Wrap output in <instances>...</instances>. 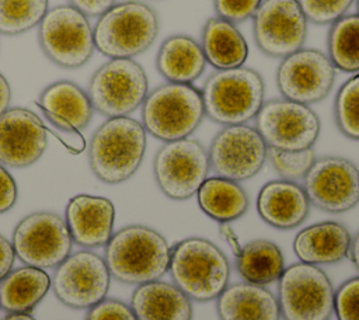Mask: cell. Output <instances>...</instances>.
<instances>
[{"instance_id": "obj_34", "label": "cell", "mask_w": 359, "mask_h": 320, "mask_svg": "<svg viewBox=\"0 0 359 320\" xmlns=\"http://www.w3.org/2000/svg\"><path fill=\"white\" fill-rule=\"evenodd\" d=\"M355 0H297L309 22L331 25L346 14Z\"/></svg>"}, {"instance_id": "obj_16", "label": "cell", "mask_w": 359, "mask_h": 320, "mask_svg": "<svg viewBox=\"0 0 359 320\" xmlns=\"http://www.w3.org/2000/svg\"><path fill=\"white\" fill-rule=\"evenodd\" d=\"M275 77L283 98L311 105L331 93L337 69L324 52L302 48L280 60Z\"/></svg>"}, {"instance_id": "obj_21", "label": "cell", "mask_w": 359, "mask_h": 320, "mask_svg": "<svg viewBox=\"0 0 359 320\" xmlns=\"http://www.w3.org/2000/svg\"><path fill=\"white\" fill-rule=\"evenodd\" d=\"M352 236L332 220L314 223L300 230L293 241V251L300 262L321 265L335 264L348 257Z\"/></svg>"}, {"instance_id": "obj_32", "label": "cell", "mask_w": 359, "mask_h": 320, "mask_svg": "<svg viewBox=\"0 0 359 320\" xmlns=\"http://www.w3.org/2000/svg\"><path fill=\"white\" fill-rule=\"evenodd\" d=\"M334 119L344 136L359 140V73L349 77L337 91Z\"/></svg>"}, {"instance_id": "obj_30", "label": "cell", "mask_w": 359, "mask_h": 320, "mask_svg": "<svg viewBox=\"0 0 359 320\" xmlns=\"http://www.w3.org/2000/svg\"><path fill=\"white\" fill-rule=\"evenodd\" d=\"M327 48L335 69L359 73V14H345L331 24Z\"/></svg>"}, {"instance_id": "obj_24", "label": "cell", "mask_w": 359, "mask_h": 320, "mask_svg": "<svg viewBox=\"0 0 359 320\" xmlns=\"http://www.w3.org/2000/svg\"><path fill=\"white\" fill-rule=\"evenodd\" d=\"M208 62L201 44L185 34H174L163 41L156 56V67L168 83L192 84Z\"/></svg>"}, {"instance_id": "obj_17", "label": "cell", "mask_w": 359, "mask_h": 320, "mask_svg": "<svg viewBox=\"0 0 359 320\" xmlns=\"http://www.w3.org/2000/svg\"><path fill=\"white\" fill-rule=\"evenodd\" d=\"M303 188L313 206L328 213H342L359 202V168L348 159H316L303 178Z\"/></svg>"}, {"instance_id": "obj_1", "label": "cell", "mask_w": 359, "mask_h": 320, "mask_svg": "<svg viewBox=\"0 0 359 320\" xmlns=\"http://www.w3.org/2000/svg\"><path fill=\"white\" fill-rule=\"evenodd\" d=\"M171 248L157 230L130 225L119 229L105 244V264L112 278L129 285L158 281L168 272Z\"/></svg>"}, {"instance_id": "obj_25", "label": "cell", "mask_w": 359, "mask_h": 320, "mask_svg": "<svg viewBox=\"0 0 359 320\" xmlns=\"http://www.w3.org/2000/svg\"><path fill=\"white\" fill-rule=\"evenodd\" d=\"M199 44L206 62L216 70L244 66L248 58V44L236 24L216 15L203 24Z\"/></svg>"}, {"instance_id": "obj_41", "label": "cell", "mask_w": 359, "mask_h": 320, "mask_svg": "<svg viewBox=\"0 0 359 320\" xmlns=\"http://www.w3.org/2000/svg\"><path fill=\"white\" fill-rule=\"evenodd\" d=\"M15 253L11 241L0 234V281L11 272Z\"/></svg>"}, {"instance_id": "obj_46", "label": "cell", "mask_w": 359, "mask_h": 320, "mask_svg": "<svg viewBox=\"0 0 359 320\" xmlns=\"http://www.w3.org/2000/svg\"><path fill=\"white\" fill-rule=\"evenodd\" d=\"M356 8H358V14H359V0H356Z\"/></svg>"}, {"instance_id": "obj_44", "label": "cell", "mask_w": 359, "mask_h": 320, "mask_svg": "<svg viewBox=\"0 0 359 320\" xmlns=\"http://www.w3.org/2000/svg\"><path fill=\"white\" fill-rule=\"evenodd\" d=\"M348 257H349V260L352 261V264L355 265V268L359 272V230H358V233L351 240Z\"/></svg>"}, {"instance_id": "obj_42", "label": "cell", "mask_w": 359, "mask_h": 320, "mask_svg": "<svg viewBox=\"0 0 359 320\" xmlns=\"http://www.w3.org/2000/svg\"><path fill=\"white\" fill-rule=\"evenodd\" d=\"M219 232L222 234V237L227 241V244L230 246L231 251L234 255H238L240 251H241V241L238 240L237 234L234 233V230L230 227L229 223H220V227H219Z\"/></svg>"}, {"instance_id": "obj_45", "label": "cell", "mask_w": 359, "mask_h": 320, "mask_svg": "<svg viewBox=\"0 0 359 320\" xmlns=\"http://www.w3.org/2000/svg\"><path fill=\"white\" fill-rule=\"evenodd\" d=\"M0 320H36L29 313H8Z\"/></svg>"}, {"instance_id": "obj_22", "label": "cell", "mask_w": 359, "mask_h": 320, "mask_svg": "<svg viewBox=\"0 0 359 320\" xmlns=\"http://www.w3.org/2000/svg\"><path fill=\"white\" fill-rule=\"evenodd\" d=\"M137 320H192V300L174 284L151 281L133 291L129 305Z\"/></svg>"}, {"instance_id": "obj_8", "label": "cell", "mask_w": 359, "mask_h": 320, "mask_svg": "<svg viewBox=\"0 0 359 320\" xmlns=\"http://www.w3.org/2000/svg\"><path fill=\"white\" fill-rule=\"evenodd\" d=\"M149 80L133 59H111L100 66L88 81L93 108L107 118L129 116L144 101Z\"/></svg>"}, {"instance_id": "obj_38", "label": "cell", "mask_w": 359, "mask_h": 320, "mask_svg": "<svg viewBox=\"0 0 359 320\" xmlns=\"http://www.w3.org/2000/svg\"><path fill=\"white\" fill-rule=\"evenodd\" d=\"M84 320H137L132 307L118 299H102L88 309Z\"/></svg>"}, {"instance_id": "obj_31", "label": "cell", "mask_w": 359, "mask_h": 320, "mask_svg": "<svg viewBox=\"0 0 359 320\" xmlns=\"http://www.w3.org/2000/svg\"><path fill=\"white\" fill-rule=\"evenodd\" d=\"M49 0H0V35H21L39 25Z\"/></svg>"}, {"instance_id": "obj_28", "label": "cell", "mask_w": 359, "mask_h": 320, "mask_svg": "<svg viewBox=\"0 0 359 320\" xmlns=\"http://www.w3.org/2000/svg\"><path fill=\"white\" fill-rule=\"evenodd\" d=\"M35 105L66 119L79 131L88 125L94 111L88 94L80 86L67 80L55 81L45 87Z\"/></svg>"}, {"instance_id": "obj_36", "label": "cell", "mask_w": 359, "mask_h": 320, "mask_svg": "<svg viewBox=\"0 0 359 320\" xmlns=\"http://www.w3.org/2000/svg\"><path fill=\"white\" fill-rule=\"evenodd\" d=\"M338 320H359V276L345 281L334 293Z\"/></svg>"}, {"instance_id": "obj_11", "label": "cell", "mask_w": 359, "mask_h": 320, "mask_svg": "<svg viewBox=\"0 0 359 320\" xmlns=\"http://www.w3.org/2000/svg\"><path fill=\"white\" fill-rule=\"evenodd\" d=\"M255 129L268 147L299 152L314 146L321 122L310 105L273 98L262 104L255 116Z\"/></svg>"}, {"instance_id": "obj_43", "label": "cell", "mask_w": 359, "mask_h": 320, "mask_svg": "<svg viewBox=\"0 0 359 320\" xmlns=\"http://www.w3.org/2000/svg\"><path fill=\"white\" fill-rule=\"evenodd\" d=\"M11 101V87L7 79L0 73V115L8 109Z\"/></svg>"}, {"instance_id": "obj_5", "label": "cell", "mask_w": 359, "mask_h": 320, "mask_svg": "<svg viewBox=\"0 0 359 320\" xmlns=\"http://www.w3.org/2000/svg\"><path fill=\"white\" fill-rule=\"evenodd\" d=\"M158 29V15L149 4L122 1L100 15L93 28L94 46L111 59H132L153 45Z\"/></svg>"}, {"instance_id": "obj_40", "label": "cell", "mask_w": 359, "mask_h": 320, "mask_svg": "<svg viewBox=\"0 0 359 320\" xmlns=\"http://www.w3.org/2000/svg\"><path fill=\"white\" fill-rule=\"evenodd\" d=\"M116 0H69V4L86 17H100L115 4Z\"/></svg>"}, {"instance_id": "obj_15", "label": "cell", "mask_w": 359, "mask_h": 320, "mask_svg": "<svg viewBox=\"0 0 359 320\" xmlns=\"http://www.w3.org/2000/svg\"><path fill=\"white\" fill-rule=\"evenodd\" d=\"M50 279V286L63 305L72 309H90L105 299L111 274L101 255L81 250L65 258Z\"/></svg>"}, {"instance_id": "obj_2", "label": "cell", "mask_w": 359, "mask_h": 320, "mask_svg": "<svg viewBox=\"0 0 359 320\" xmlns=\"http://www.w3.org/2000/svg\"><path fill=\"white\" fill-rule=\"evenodd\" d=\"M146 129L129 116L108 118L93 133L88 163L94 175L105 184L129 180L140 167L146 152Z\"/></svg>"}, {"instance_id": "obj_37", "label": "cell", "mask_w": 359, "mask_h": 320, "mask_svg": "<svg viewBox=\"0 0 359 320\" xmlns=\"http://www.w3.org/2000/svg\"><path fill=\"white\" fill-rule=\"evenodd\" d=\"M262 0H213L216 17L231 24H240L252 18Z\"/></svg>"}, {"instance_id": "obj_33", "label": "cell", "mask_w": 359, "mask_h": 320, "mask_svg": "<svg viewBox=\"0 0 359 320\" xmlns=\"http://www.w3.org/2000/svg\"><path fill=\"white\" fill-rule=\"evenodd\" d=\"M316 159L313 147L299 152H287L273 147H268L266 150V160L271 167L282 180L287 181L297 182V180H303Z\"/></svg>"}, {"instance_id": "obj_19", "label": "cell", "mask_w": 359, "mask_h": 320, "mask_svg": "<svg viewBox=\"0 0 359 320\" xmlns=\"http://www.w3.org/2000/svg\"><path fill=\"white\" fill-rule=\"evenodd\" d=\"M115 206L105 196L80 194L66 205V225L72 240L81 247H101L112 237Z\"/></svg>"}, {"instance_id": "obj_26", "label": "cell", "mask_w": 359, "mask_h": 320, "mask_svg": "<svg viewBox=\"0 0 359 320\" xmlns=\"http://www.w3.org/2000/svg\"><path fill=\"white\" fill-rule=\"evenodd\" d=\"M52 279L45 269L21 267L0 281V307L7 313H29L45 298Z\"/></svg>"}, {"instance_id": "obj_39", "label": "cell", "mask_w": 359, "mask_h": 320, "mask_svg": "<svg viewBox=\"0 0 359 320\" xmlns=\"http://www.w3.org/2000/svg\"><path fill=\"white\" fill-rule=\"evenodd\" d=\"M17 201V184L8 170L0 164V213L10 211Z\"/></svg>"}, {"instance_id": "obj_6", "label": "cell", "mask_w": 359, "mask_h": 320, "mask_svg": "<svg viewBox=\"0 0 359 320\" xmlns=\"http://www.w3.org/2000/svg\"><path fill=\"white\" fill-rule=\"evenodd\" d=\"M205 107L194 84L164 83L147 93L142 104V125L163 142L189 138L201 125Z\"/></svg>"}, {"instance_id": "obj_13", "label": "cell", "mask_w": 359, "mask_h": 320, "mask_svg": "<svg viewBox=\"0 0 359 320\" xmlns=\"http://www.w3.org/2000/svg\"><path fill=\"white\" fill-rule=\"evenodd\" d=\"M309 21L297 0H262L252 17L257 48L269 58H286L304 46Z\"/></svg>"}, {"instance_id": "obj_12", "label": "cell", "mask_w": 359, "mask_h": 320, "mask_svg": "<svg viewBox=\"0 0 359 320\" xmlns=\"http://www.w3.org/2000/svg\"><path fill=\"white\" fill-rule=\"evenodd\" d=\"M15 257L25 265L46 269L70 255L73 240L66 220L53 212H34L22 218L13 232Z\"/></svg>"}, {"instance_id": "obj_3", "label": "cell", "mask_w": 359, "mask_h": 320, "mask_svg": "<svg viewBox=\"0 0 359 320\" xmlns=\"http://www.w3.org/2000/svg\"><path fill=\"white\" fill-rule=\"evenodd\" d=\"M168 272L174 285L191 300L209 302L226 289L231 269L227 257L213 241L189 237L171 248Z\"/></svg>"}, {"instance_id": "obj_35", "label": "cell", "mask_w": 359, "mask_h": 320, "mask_svg": "<svg viewBox=\"0 0 359 320\" xmlns=\"http://www.w3.org/2000/svg\"><path fill=\"white\" fill-rule=\"evenodd\" d=\"M41 111L45 118L43 125L46 128V132L52 133L69 153L80 154L81 152L86 150L87 147L86 139L77 128H74L70 122H67L66 119L49 111H45V109H41Z\"/></svg>"}, {"instance_id": "obj_29", "label": "cell", "mask_w": 359, "mask_h": 320, "mask_svg": "<svg viewBox=\"0 0 359 320\" xmlns=\"http://www.w3.org/2000/svg\"><path fill=\"white\" fill-rule=\"evenodd\" d=\"M236 268L244 282L268 285L279 281L285 271V258L280 248L264 239L251 240L236 255Z\"/></svg>"}, {"instance_id": "obj_10", "label": "cell", "mask_w": 359, "mask_h": 320, "mask_svg": "<svg viewBox=\"0 0 359 320\" xmlns=\"http://www.w3.org/2000/svg\"><path fill=\"white\" fill-rule=\"evenodd\" d=\"M209 171L208 150L191 138L164 142L153 161V174L160 191L174 201L196 195Z\"/></svg>"}, {"instance_id": "obj_27", "label": "cell", "mask_w": 359, "mask_h": 320, "mask_svg": "<svg viewBox=\"0 0 359 320\" xmlns=\"http://www.w3.org/2000/svg\"><path fill=\"white\" fill-rule=\"evenodd\" d=\"M198 205L205 215L219 223H230L240 219L250 205L244 188L233 180L208 177L196 192Z\"/></svg>"}, {"instance_id": "obj_18", "label": "cell", "mask_w": 359, "mask_h": 320, "mask_svg": "<svg viewBox=\"0 0 359 320\" xmlns=\"http://www.w3.org/2000/svg\"><path fill=\"white\" fill-rule=\"evenodd\" d=\"M46 128L32 111L8 108L0 115V164L22 168L41 159L46 149Z\"/></svg>"}, {"instance_id": "obj_9", "label": "cell", "mask_w": 359, "mask_h": 320, "mask_svg": "<svg viewBox=\"0 0 359 320\" xmlns=\"http://www.w3.org/2000/svg\"><path fill=\"white\" fill-rule=\"evenodd\" d=\"M278 303L283 320H330L334 313V288L318 267L296 262L279 278Z\"/></svg>"}, {"instance_id": "obj_23", "label": "cell", "mask_w": 359, "mask_h": 320, "mask_svg": "<svg viewBox=\"0 0 359 320\" xmlns=\"http://www.w3.org/2000/svg\"><path fill=\"white\" fill-rule=\"evenodd\" d=\"M220 320H280L278 298L265 286L237 282L216 299Z\"/></svg>"}, {"instance_id": "obj_4", "label": "cell", "mask_w": 359, "mask_h": 320, "mask_svg": "<svg viewBox=\"0 0 359 320\" xmlns=\"http://www.w3.org/2000/svg\"><path fill=\"white\" fill-rule=\"evenodd\" d=\"M201 93L205 115L223 126L243 125L255 119L265 102L264 79L247 66L210 73Z\"/></svg>"}, {"instance_id": "obj_20", "label": "cell", "mask_w": 359, "mask_h": 320, "mask_svg": "<svg viewBox=\"0 0 359 320\" xmlns=\"http://www.w3.org/2000/svg\"><path fill=\"white\" fill-rule=\"evenodd\" d=\"M310 206L303 185L282 178L266 182L257 196V211L261 219L280 230L302 225L310 213Z\"/></svg>"}, {"instance_id": "obj_7", "label": "cell", "mask_w": 359, "mask_h": 320, "mask_svg": "<svg viewBox=\"0 0 359 320\" xmlns=\"http://www.w3.org/2000/svg\"><path fill=\"white\" fill-rule=\"evenodd\" d=\"M38 42L43 55L63 69H79L95 49L88 17L70 4L56 6L38 25Z\"/></svg>"}, {"instance_id": "obj_14", "label": "cell", "mask_w": 359, "mask_h": 320, "mask_svg": "<svg viewBox=\"0 0 359 320\" xmlns=\"http://www.w3.org/2000/svg\"><path fill=\"white\" fill-rule=\"evenodd\" d=\"M264 139L247 124L220 129L210 142L208 156L210 170L222 178L245 181L257 175L266 161Z\"/></svg>"}]
</instances>
